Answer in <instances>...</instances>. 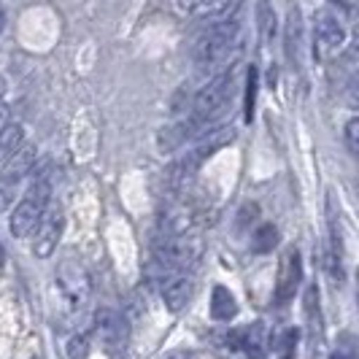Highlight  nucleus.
<instances>
[{"instance_id": "1", "label": "nucleus", "mask_w": 359, "mask_h": 359, "mask_svg": "<svg viewBox=\"0 0 359 359\" xmlns=\"http://www.w3.org/2000/svg\"><path fill=\"white\" fill-rule=\"evenodd\" d=\"M33 184L27 187L25 198L14 205V214H11V235L17 238H27V235L36 230L38 219L46 214L49 208V200H52V162L43 160L41 165H33Z\"/></svg>"}, {"instance_id": "2", "label": "nucleus", "mask_w": 359, "mask_h": 359, "mask_svg": "<svg viewBox=\"0 0 359 359\" xmlns=\"http://www.w3.org/2000/svg\"><path fill=\"white\" fill-rule=\"evenodd\" d=\"M238 36H241V19L222 22V25H208V30L195 43V65H198V71L216 68L227 54L233 52Z\"/></svg>"}, {"instance_id": "3", "label": "nucleus", "mask_w": 359, "mask_h": 359, "mask_svg": "<svg viewBox=\"0 0 359 359\" xmlns=\"http://www.w3.org/2000/svg\"><path fill=\"white\" fill-rule=\"evenodd\" d=\"M233 81H235L233 68H224V71L214 73L200 87V92L195 95V100H192V114H189L200 127L205 125V122H211L216 114L227 106V97L233 92Z\"/></svg>"}, {"instance_id": "4", "label": "nucleus", "mask_w": 359, "mask_h": 359, "mask_svg": "<svg viewBox=\"0 0 359 359\" xmlns=\"http://www.w3.org/2000/svg\"><path fill=\"white\" fill-rule=\"evenodd\" d=\"M233 141H235V127H216V130H211L208 135H203L198 144L187 151V157L176 162V168H173V173H176L179 184L192 179V176L200 170L203 162L208 160V157H214L219 149L230 146Z\"/></svg>"}, {"instance_id": "5", "label": "nucleus", "mask_w": 359, "mask_h": 359, "mask_svg": "<svg viewBox=\"0 0 359 359\" xmlns=\"http://www.w3.org/2000/svg\"><path fill=\"white\" fill-rule=\"evenodd\" d=\"M36 160H38L36 146L22 144L8 160L0 165V214L14 203V195H17L19 184L25 181V176H30Z\"/></svg>"}, {"instance_id": "6", "label": "nucleus", "mask_w": 359, "mask_h": 359, "mask_svg": "<svg viewBox=\"0 0 359 359\" xmlns=\"http://www.w3.org/2000/svg\"><path fill=\"white\" fill-rule=\"evenodd\" d=\"M57 284L62 289V294L71 300L73 306H84L90 300L92 281L90 273L81 262L76 259H62L60 268H57Z\"/></svg>"}, {"instance_id": "7", "label": "nucleus", "mask_w": 359, "mask_h": 359, "mask_svg": "<svg viewBox=\"0 0 359 359\" xmlns=\"http://www.w3.org/2000/svg\"><path fill=\"white\" fill-rule=\"evenodd\" d=\"M300 281H303V257H300L297 249H287L281 254L278 276H276V303L287 306L289 300L294 297Z\"/></svg>"}, {"instance_id": "8", "label": "nucleus", "mask_w": 359, "mask_h": 359, "mask_svg": "<svg viewBox=\"0 0 359 359\" xmlns=\"http://www.w3.org/2000/svg\"><path fill=\"white\" fill-rule=\"evenodd\" d=\"M62 227H65V216L60 211H49L38 219L36 230H33V254L46 259L57 252V243L62 238Z\"/></svg>"}, {"instance_id": "9", "label": "nucleus", "mask_w": 359, "mask_h": 359, "mask_svg": "<svg viewBox=\"0 0 359 359\" xmlns=\"http://www.w3.org/2000/svg\"><path fill=\"white\" fill-rule=\"evenodd\" d=\"M95 332H97V338L111 346V348H122L130 338V324L127 319L119 313V311H114V308H97L95 311Z\"/></svg>"}, {"instance_id": "10", "label": "nucleus", "mask_w": 359, "mask_h": 359, "mask_svg": "<svg viewBox=\"0 0 359 359\" xmlns=\"http://www.w3.org/2000/svg\"><path fill=\"white\" fill-rule=\"evenodd\" d=\"M157 259H160L162 268H168V270L189 268V265L198 259V243L187 241L184 235H179V238H168L160 249H157Z\"/></svg>"}, {"instance_id": "11", "label": "nucleus", "mask_w": 359, "mask_h": 359, "mask_svg": "<svg viewBox=\"0 0 359 359\" xmlns=\"http://www.w3.org/2000/svg\"><path fill=\"white\" fill-rule=\"evenodd\" d=\"M233 346H238L249 359H265L270 351V330L265 322H252L249 327L233 332Z\"/></svg>"}, {"instance_id": "12", "label": "nucleus", "mask_w": 359, "mask_h": 359, "mask_svg": "<svg viewBox=\"0 0 359 359\" xmlns=\"http://www.w3.org/2000/svg\"><path fill=\"white\" fill-rule=\"evenodd\" d=\"M192 292H195V281L187 273H170L165 278V284H162V303H165L168 311L179 313V311L187 308Z\"/></svg>"}, {"instance_id": "13", "label": "nucleus", "mask_w": 359, "mask_h": 359, "mask_svg": "<svg viewBox=\"0 0 359 359\" xmlns=\"http://www.w3.org/2000/svg\"><path fill=\"white\" fill-rule=\"evenodd\" d=\"M200 130V125L189 116V119H179V122H170V125H165L157 133V149H160L162 154H170V151H176L179 146H184L195 133Z\"/></svg>"}, {"instance_id": "14", "label": "nucleus", "mask_w": 359, "mask_h": 359, "mask_svg": "<svg viewBox=\"0 0 359 359\" xmlns=\"http://www.w3.org/2000/svg\"><path fill=\"white\" fill-rule=\"evenodd\" d=\"M284 49L292 65L300 62L303 57V14L297 6H292L287 14V25H284Z\"/></svg>"}, {"instance_id": "15", "label": "nucleus", "mask_w": 359, "mask_h": 359, "mask_svg": "<svg viewBox=\"0 0 359 359\" xmlns=\"http://www.w3.org/2000/svg\"><path fill=\"white\" fill-rule=\"evenodd\" d=\"M316 38L324 49H341L346 41V27L332 11H319L316 14Z\"/></svg>"}, {"instance_id": "16", "label": "nucleus", "mask_w": 359, "mask_h": 359, "mask_svg": "<svg viewBox=\"0 0 359 359\" xmlns=\"http://www.w3.org/2000/svg\"><path fill=\"white\" fill-rule=\"evenodd\" d=\"M235 313H238V300L227 287H214L211 292V319L216 322H230Z\"/></svg>"}, {"instance_id": "17", "label": "nucleus", "mask_w": 359, "mask_h": 359, "mask_svg": "<svg viewBox=\"0 0 359 359\" xmlns=\"http://www.w3.org/2000/svg\"><path fill=\"white\" fill-rule=\"evenodd\" d=\"M276 246H278V227L276 224H259L252 235V252L270 254Z\"/></svg>"}, {"instance_id": "18", "label": "nucleus", "mask_w": 359, "mask_h": 359, "mask_svg": "<svg viewBox=\"0 0 359 359\" xmlns=\"http://www.w3.org/2000/svg\"><path fill=\"white\" fill-rule=\"evenodd\" d=\"M22 144H25V130H22V125L11 122V125L0 133V162L8 160Z\"/></svg>"}, {"instance_id": "19", "label": "nucleus", "mask_w": 359, "mask_h": 359, "mask_svg": "<svg viewBox=\"0 0 359 359\" xmlns=\"http://www.w3.org/2000/svg\"><path fill=\"white\" fill-rule=\"evenodd\" d=\"M257 27H259L262 41L276 38V11L268 0H257Z\"/></svg>"}, {"instance_id": "20", "label": "nucleus", "mask_w": 359, "mask_h": 359, "mask_svg": "<svg viewBox=\"0 0 359 359\" xmlns=\"http://www.w3.org/2000/svg\"><path fill=\"white\" fill-rule=\"evenodd\" d=\"M241 8H243V0H219L216 8L211 11V25L241 19Z\"/></svg>"}, {"instance_id": "21", "label": "nucleus", "mask_w": 359, "mask_h": 359, "mask_svg": "<svg viewBox=\"0 0 359 359\" xmlns=\"http://www.w3.org/2000/svg\"><path fill=\"white\" fill-rule=\"evenodd\" d=\"M297 343H300V330L289 327L287 332L278 338V343H276V354H278V359H294L297 357Z\"/></svg>"}, {"instance_id": "22", "label": "nucleus", "mask_w": 359, "mask_h": 359, "mask_svg": "<svg viewBox=\"0 0 359 359\" xmlns=\"http://www.w3.org/2000/svg\"><path fill=\"white\" fill-rule=\"evenodd\" d=\"M259 216V205L257 203H243L241 211H238V219H235V230L243 233V230H252V224Z\"/></svg>"}, {"instance_id": "23", "label": "nucleus", "mask_w": 359, "mask_h": 359, "mask_svg": "<svg viewBox=\"0 0 359 359\" xmlns=\"http://www.w3.org/2000/svg\"><path fill=\"white\" fill-rule=\"evenodd\" d=\"M257 68H249V76H246V100H243V116L246 122L254 119V97H257Z\"/></svg>"}, {"instance_id": "24", "label": "nucleus", "mask_w": 359, "mask_h": 359, "mask_svg": "<svg viewBox=\"0 0 359 359\" xmlns=\"http://www.w3.org/2000/svg\"><path fill=\"white\" fill-rule=\"evenodd\" d=\"M92 351V341L90 335H73L71 341H68V359H87Z\"/></svg>"}, {"instance_id": "25", "label": "nucleus", "mask_w": 359, "mask_h": 359, "mask_svg": "<svg viewBox=\"0 0 359 359\" xmlns=\"http://www.w3.org/2000/svg\"><path fill=\"white\" fill-rule=\"evenodd\" d=\"M343 135H346V146H348L351 151H357L359 149V119H348Z\"/></svg>"}, {"instance_id": "26", "label": "nucleus", "mask_w": 359, "mask_h": 359, "mask_svg": "<svg viewBox=\"0 0 359 359\" xmlns=\"http://www.w3.org/2000/svg\"><path fill=\"white\" fill-rule=\"evenodd\" d=\"M211 0H179V8L181 11H187V14H192V11H200V8H205Z\"/></svg>"}, {"instance_id": "27", "label": "nucleus", "mask_w": 359, "mask_h": 359, "mask_svg": "<svg viewBox=\"0 0 359 359\" xmlns=\"http://www.w3.org/2000/svg\"><path fill=\"white\" fill-rule=\"evenodd\" d=\"M8 125H11V111H8L6 106H0V133H3Z\"/></svg>"}, {"instance_id": "28", "label": "nucleus", "mask_w": 359, "mask_h": 359, "mask_svg": "<svg viewBox=\"0 0 359 359\" xmlns=\"http://www.w3.org/2000/svg\"><path fill=\"white\" fill-rule=\"evenodd\" d=\"M338 8H343L346 14H351V8H354V0H332Z\"/></svg>"}, {"instance_id": "29", "label": "nucleus", "mask_w": 359, "mask_h": 359, "mask_svg": "<svg viewBox=\"0 0 359 359\" xmlns=\"http://www.w3.org/2000/svg\"><path fill=\"white\" fill-rule=\"evenodd\" d=\"M168 359H198L195 354H189V351H176V354H170Z\"/></svg>"}, {"instance_id": "30", "label": "nucleus", "mask_w": 359, "mask_h": 359, "mask_svg": "<svg viewBox=\"0 0 359 359\" xmlns=\"http://www.w3.org/2000/svg\"><path fill=\"white\" fill-rule=\"evenodd\" d=\"M3 95H6V79L0 76V103H3Z\"/></svg>"}, {"instance_id": "31", "label": "nucleus", "mask_w": 359, "mask_h": 359, "mask_svg": "<svg viewBox=\"0 0 359 359\" xmlns=\"http://www.w3.org/2000/svg\"><path fill=\"white\" fill-rule=\"evenodd\" d=\"M330 359H351V354H343V351H335Z\"/></svg>"}, {"instance_id": "32", "label": "nucleus", "mask_w": 359, "mask_h": 359, "mask_svg": "<svg viewBox=\"0 0 359 359\" xmlns=\"http://www.w3.org/2000/svg\"><path fill=\"white\" fill-rule=\"evenodd\" d=\"M3 262H6V252H3V243H0V268H3Z\"/></svg>"}, {"instance_id": "33", "label": "nucleus", "mask_w": 359, "mask_h": 359, "mask_svg": "<svg viewBox=\"0 0 359 359\" xmlns=\"http://www.w3.org/2000/svg\"><path fill=\"white\" fill-rule=\"evenodd\" d=\"M0 30H3V8H0Z\"/></svg>"}, {"instance_id": "34", "label": "nucleus", "mask_w": 359, "mask_h": 359, "mask_svg": "<svg viewBox=\"0 0 359 359\" xmlns=\"http://www.w3.org/2000/svg\"><path fill=\"white\" fill-rule=\"evenodd\" d=\"M33 359H38V357H33Z\"/></svg>"}]
</instances>
